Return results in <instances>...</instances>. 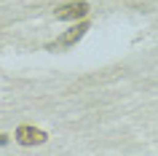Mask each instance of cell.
I'll use <instances>...</instances> for the list:
<instances>
[{
  "label": "cell",
  "instance_id": "obj_1",
  "mask_svg": "<svg viewBox=\"0 0 158 156\" xmlns=\"http://www.w3.org/2000/svg\"><path fill=\"white\" fill-rule=\"evenodd\" d=\"M54 14H56L59 22H78V19H83L86 14H89V3H86V0H73V3L56 8Z\"/></svg>",
  "mask_w": 158,
  "mask_h": 156
},
{
  "label": "cell",
  "instance_id": "obj_2",
  "mask_svg": "<svg viewBox=\"0 0 158 156\" xmlns=\"http://www.w3.org/2000/svg\"><path fill=\"white\" fill-rule=\"evenodd\" d=\"M86 30H89V25H86V22H81V25H78V27H73L70 33H64L62 38H59V41L48 43L46 49H48V51H54V49H70L73 43H78V41H81V38L86 35Z\"/></svg>",
  "mask_w": 158,
  "mask_h": 156
},
{
  "label": "cell",
  "instance_id": "obj_3",
  "mask_svg": "<svg viewBox=\"0 0 158 156\" xmlns=\"http://www.w3.org/2000/svg\"><path fill=\"white\" fill-rule=\"evenodd\" d=\"M16 140L22 143V145H40V143H46V132L43 129H35V127H30V124H22L16 129Z\"/></svg>",
  "mask_w": 158,
  "mask_h": 156
},
{
  "label": "cell",
  "instance_id": "obj_4",
  "mask_svg": "<svg viewBox=\"0 0 158 156\" xmlns=\"http://www.w3.org/2000/svg\"><path fill=\"white\" fill-rule=\"evenodd\" d=\"M6 143H8V137H6V135H0V145H6Z\"/></svg>",
  "mask_w": 158,
  "mask_h": 156
}]
</instances>
